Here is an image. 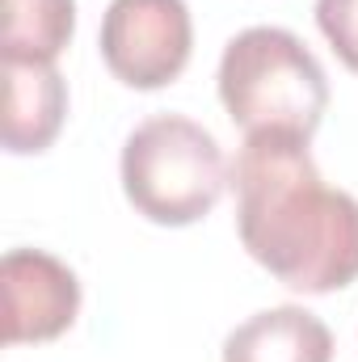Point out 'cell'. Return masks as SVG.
Wrapping results in <instances>:
<instances>
[{
    "mask_svg": "<svg viewBox=\"0 0 358 362\" xmlns=\"http://www.w3.org/2000/svg\"><path fill=\"white\" fill-rule=\"evenodd\" d=\"M228 185L241 245L282 286L329 295L358 278V198L325 185L308 139L245 135Z\"/></svg>",
    "mask_w": 358,
    "mask_h": 362,
    "instance_id": "1",
    "label": "cell"
},
{
    "mask_svg": "<svg viewBox=\"0 0 358 362\" xmlns=\"http://www.w3.org/2000/svg\"><path fill=\"white\" fill-rule=\"evenodd\" d=\"M219 101L245 135L312 139L329 110V81L291 30L253 25L224 47Z\"/></svg>",
    "mask_w": 358,
    "mask_h": 362,
    "instance_id": "2",
    "label": "cell"
},
{
    "mask_svg": "<svg viewBox=\"0 0 358 362\" xmlns=\"http://www.w3.org/2000/svg\"><path fill=\"white\" fill-rule=\"evenodd\" d=\"M224 185V152L194 118L156 114L122 144V194L144 219L161 228H185L211 215Z\"/></svg>",
    "mask_w": 358,
    "mask_h": 362,
    "instance_id": "3",
    "label": "cell"
},
{
    "mask_svg": "<svg viewBox=\"0 0 358 362\" xmlns=\"http://www.w3.org/2000/svg\"><path fill=\"white\" fill-rule=\"evenodd\" d=\"M194 51L185 0H110L101 17V59L131 89L173 85Z\"/></svg>",
    "mask_w": 358,
    "mask_h": 362,
    "instance_id": "4",
    "label": "cell"
},
{
    "mask_svg": "<svg viewBox=\"0 0 358 362\" xmlns=\"http://www.w3.org/2000/svg\"><path fill=\"white\" fill-rule=\"evenodd\" d=\"M4 341H55L81 312V282L59 257L42 249H8L0 262Z\"/></svg>",
    "mask_w": 358,
    "mask_h": 362,
    "instance_id": "5",
    "label": "cell"
},
{
    "mask_svg": "<svg viewBox=\"0 0 358 362\" xmlns=\"http://www.w3.org/2000/svg\"><path fill=\"white\" fill-rule=\"evenodd\" d=\"M68 114V85L55 64L4 59V148L13 156L47 152Z\"/></svg>",
    "mask_w": 358,
    "mask_h": 362,
    "instance_id": "6",
    "label": "cell"
},
{
    "mask_svg": "<svg viewBox=\"0 0 358 362\" xmlns=\"http://www.w3.org/2000/svg\"><path fill=\"white\" fill-rule=\"evenodd\" d=\"M224 362H333V333L304 308H270L228 333Z\"/></svg>",
    "mask_w": 358,
    "mask_h": 362,
    "instance_id": "7",
    "label": "cell"
},
{
    "mask_svg": "<svg viewBox=\"0 0 358 362\" xmlns=\"http://www.w3.org/2000/svg\"><path fill=\"white\" fill-rule=\"evenodd\" d=\"M72 30L76 0H4V59L55 64Z\"/></svg>",
    "mask_w": 358,
    "mask_h": 362,
    "instance_id": "8",
    "label": "cell"
},
{
    "mask_svg": "<svg viewBox=\"0 0 358 362\" xmlns=\"http://www.w3.org/2000/svg\"><path fill=\"white\" fill-rule=\"evenodd\" d=\"M316 25L329 38L333 55L358 72V0H316Z\"/></svg>",
    "mask_w": 358,
    "mask_h": 362,
    "instance_id": "9",
    "label": "cell"
}]
</instances>
